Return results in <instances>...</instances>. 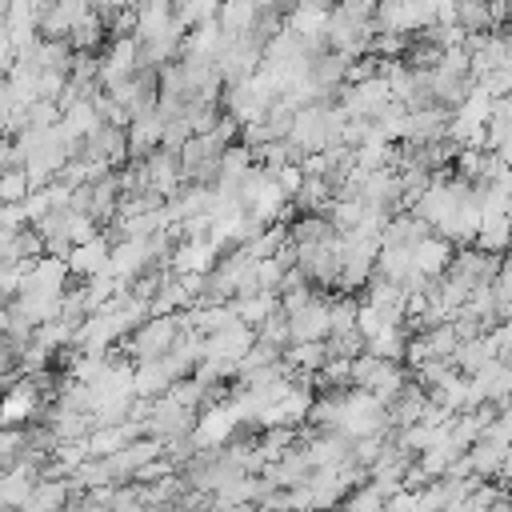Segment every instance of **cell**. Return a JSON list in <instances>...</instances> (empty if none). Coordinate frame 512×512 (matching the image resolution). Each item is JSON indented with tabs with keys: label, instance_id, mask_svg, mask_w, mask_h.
<instances>
[{
	"label": "cell",
	"instance_id": "obj_13",
	"mask_svg": "<svg viewBox=\"0 0 512 512\" xmlns=\"http://www.w3.org/2000/svg\"><path fill=\"white\" fill-rule=\"evenodd\" d=\"M256 340L260 344H268V348H276V352H284L288 344H292V332H288V312L284 308H276L260 328H256Z\"/></svg>",
	"mask_w": 512,
	"mask_h": 512
},
{
	"label": "cell",
	"instance_id": "obj_16",
	"mask_svg": "<svg viewBox=\"0 0 512 512\" xmlns=\"http://www.w3.org/2000/svg\"><path fill=\"white\" fill-rule=\"evenodd\" d=\"M0 196H4V204H24V200L32 196L28 172H24V168H16V172H4V176H0Z\"/></svg>",
	"mask_w": 512,
	"mask_h": 512
},
{
	"label": "cell",
	"instance_id": "obj_10",
	"mask_svg": "<svg viewBox=\"0 0 512 512\" xmlns=\"http://www.w3.org/2000/svg\"><path fill=\"white\" fill-rule=\"evenodd\" d=\"M508 244H512V216H484L480 232H476V248L500 256V252H508Z\"/></svg>",
	"mask_w": 512,
	"mask_h": 512
},
{
	"label": "cell",
	"instance_id": "obj_5",
	"mask_svg": "<svg viewBox=\"0 0 512 512\" xmlns=\"http://www.w3.org/2000/svg\"><path fill=\"white\" fill-rule=\"evenodd\" d=\"M328 308H332V300L312 296L304 308L288 312V332H292V344H316V340H328V332H332Z\"/></svg>",
	"mask_w": 512,
	"mask_h": 512
},
{
	"label": "cell",
	"instance_id": "obj_17",
	"mask_svg": "<svg viewBox=\"0 0 512 512\" xmlns=\"http://www.w3.org/2000/svg\"><path fill=\"white\" fill-rule=\"evenodd\" d=\"M496 500H500V492H496V488L476 484V488H472V492H468L452 512H492V504H496Z\"/></svg>",
	"mask_w": 512,
	"mask_h": 512
},
{
	"label": "cell",
	"instance_id": "obj_7",
	"mask_svg": "<svg viewBox=\"0 0 512 512\" xmlns=\"http://www.w3.org/2000/svg\"><path fill=\"white\" fill-rule=\"evenodd\" d=\"M388 424L392 428H412V424H420L424 420V408H428V388L424 384H404L388 404Z\"/></svg>",
	"mask_w": 512,
	"mask_h": 512
},
{
	"label": "cell",
	"instance_id": "obj_2",
	"mask_svg": "<svg viewBox=\"0 0 512 512\" xmlns=\"http://www.w3.org/2000/svg\"><path fill=\"white\" fill-rule=\"evenodd\" d=\"M404 384H408V372L400 368V360H376V356L352 360V388L356 392H368V396L388 404Z\"/></svg>",
	"mask_w": 512,
	"mask_h": 512
},
{
	"label": "cell",
	"instance_id": "obj_3",
	"mask_svg": "<svg viewBox=\"0 0 512 512\" xmlns=\"http://www.w3.org/2000/svg\"><path fill=\"white\" fill-rule=\"evenodd\" d=\"M500 268H504L500 256L480 252V248H460V252H452L448 276H456L468 292H484V288H492V280L500 276Z\"/></svg>",
	"mask_w": 512,
	"mask_h": 512
},
{
	"label": "cell",
	"instance_id": "obj_6",
	"mask_svg": "<svg viewBox=\"0 0 512 512\" xmlns=\"http://www.w3.org/2000/svg\"><path fill=\"white\" fill-rule=\"evenodd\" d=\"M108 260H112V244H108V236L100 232L92 244H80V248H72V256H68V272L84 284V280H96V276H108Z\"/></svg>",
	"mask_w": 512,
	"mask_h": 512
},
{
	"label": "cell",
	"instance_id": "obj_14",
	"mask_svg": "<svg viewBox=\"0 0 512 512\" xmlns=\"http://www.w3.org/2000/svg\"><path fill=\"white\" fill-rule=\"evenodd\" d=\"M328 360H360L364 356V332L352 328V332H332L328 340Z\"/></svg>",
	"mask_w": 512,
	"mask_h": 512
},
{
	"label": "cell",
	"instance_id": "obj_1",
	"mask_svg": "<svg viewBox=\"0 0 512 512\" xmlns=\"http://www.w3.org/2000/svg\"><path fill=\"white\" fill-rule=\"evenodd\" d=\"M180 340V320L176 316H148L132 336H128V356L136 364L164 360Z\"/></svg>",
	"mask_w": 512,
	"mask_h": 512
},
{
	"label": "cell",
	"instance_id": "obj_12",
	"mask_svg": "<svg viewBox=\"0 0 512 512\" xmlns=\"http://www.w3.org/2000/svg\"><path fill=\"white\" fill-rule=\"evenodd\" d=\"M484 148H504L508 140H512V96H500L496 104H492V116H488V124H484Z\"/></svg>",
	"mask_w": 512,
	"mask_h": 512
},
{
	"label": "cell",
	"instance_id": "obj_4",
	"mask_svg": "<svg viewBox=\"0 0 512 512\" xmlns=\"http://www.w3.org/2000/svg\"><path fill=\"white\" fill-rule=\"evenodd\" d=\"M396 100H392V88H388V80H364V84H352V88H344V96H340V108L348 112V116H360V120H380L388 108H392Z\"/></svg>",
	"mask_w": 512,
	"mask_h": 512
},
{
	"label": "cell",
	"instance_id": "obj_19",
	"mask_svg": "<svg viewBox=\"0 0 512 512\" xmlns=\"http://www.w3.org/2000/svg\"><path fill=\"white\" fill-rule=\"evenodd\" d=\"M0 204H4V196H0Z\"/></svg>",
	"mask_w": 512,
	"mask_h": 512
},
{
	"label": "cell",
	"instance_id": "obj_11",
	"mask_svg": "<svg viewBox=\"0 0 512 512\" xmlns=\"http://www.w3.org/2000/svg\"><path fill=\"white\" fill-rule=\"evenodd\" d=\"M108 32V24L100 20V12L96 8H88L84 16H80V24L72 28V36H68V48L72 52H88V56H96V44H100V36Z\"/></svg>",
	"mask_w": 512,
	"mask_h": 512
},
{
	"label": "cell",
	"instance_id": "obj_15",
	"mask_svg": "<svg viewBox=\"0 0 512 512\" xmlns=\"http://www.w3.org/2000/svg\"><path fill=\"white\" fill-rule=\"evenodd\" d=\"M384 508H388V496H384L376 484L352 488V496L340 504V512H384Z\"/></svg>",
	"mask_w": 512,
	"mask_h": 512
},
{
	"label": "cell",
	"instance_id": "obj_18",
	"mask_svg": "<svg viewBox=\"0 0 512 512\" xmlns=\"http://www.w3.org/2000/svg\"><path fill=\"white\" fill-rule=\"evenodd\" d=\"M272 176H276L280 192H284V196H288V204H292V196H296V192H300V184H304V172H300V164H284V168H276Z\"/></svg>",
	"mask_w": 512,
	"mask_h": 512
},
{
	"label": "cell",
	"instance_id": "obj_9",
	"mask_svg": "<svg viewBox=\"0 0 512 512\" xmlns=\"http://www.w3.org/2000/svg\"><path fill=\"white\" fill-rule=\"evenodd\" d=\"M404 348H408V336L400 324H384L380 332H372L364 340V356H376V360H400Z\"/></svg>",
	"mask_w": 512,
	"mask_h": 512
},
{
	"label": "cell",
	"instance_id": "obj_8",
	"mask_svg": "<svg viewBox=\"0 0 512 512\" xmlns=\"http://www.w3.org/2000/svg\"><path fill=\"white\" fill-rule=\"evenodd\" d=\"M412 264H416V272L420 276H428V280H436V276H444L448 272V264H452V244L444 240V236H428V240H420L416 248H412Z\"/></svg>",
	"mask_w": 512,
	"mask_h": 512
}]
</instances>
